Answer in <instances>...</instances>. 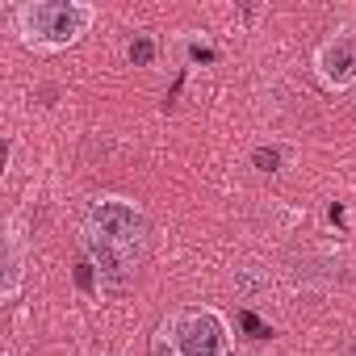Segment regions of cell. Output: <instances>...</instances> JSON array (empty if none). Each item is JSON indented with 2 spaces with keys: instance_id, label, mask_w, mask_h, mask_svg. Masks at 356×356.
Instances as JSON below:
<instances>
[{
  "instance_id": "obj_1",
  "label": "cell",
  "mask_w": 356,
  "mask_h": 356,
  "mask_svg": "<svg viewBox=\"0 0 356 356\" xmlns=\"http://www.w3.org/2000/svg\"><path fill=\"white\" fill-rule=\"evenodd\" d=\"M147 243H151V227L138 202L130 197L88 202L80 218V248H84V260H92L97 268L101 293H122L138 277L147 260Z\"/></svg>"
},
{
  "instance_id": "obj_2",
  "label": "cell",
  "mask_w": 356,
  "mask_h": 356,
  "mask_svg": "<svg viewBox=\"0 0 356 356\" xmlns=\"http://www.w3.org/2000/svg\"><path fill=\"white\" fill-rule=\"evenodd\" d=\"M92 22H97V9L84 5V0H26V5L13 9L17 42L38 55H59L80 47Z\"/></svg>"
},
{
  "instance_id": "obj_3",
  "label": "cell",
  "mask_w": 356,
  "mask_h": 356,
  "mask_svg": "<svg viewBox=\"0 0 356 356\" xmlns=\"http://www.w3.org/2000/svg\"><path fill=\"white\" fill-rule=\"evenodd\" d=\"M231 327L214 306H185L159 323L155 356H231Z\"/></svg>"
},
{
  "instance_id": "obj_4",
  "label": "cell",
  "mask_w": 356,
  "mask_h": 356,
  "mask_svg": "<svg viewBox=\"0 0 356 356\" xmlns=\"http://www.w3.org/2000/svg\"><path fill=\"white\" fill-rule=\"evenodd\" d=\"M314 76L327 92H348L356 88V34L339 30L318 42L314 51Z\"/></svg>"
},
{
  "instance_id": "obj_5",
  "label": "cell",
  "mask_w": 356,
  "mask_h": 356,
  "mask_svg": "<svg viewBox=\"0 0 356 356\" xmlns=\"http://www.w3.org/2000/svg\"><path fill=\"white\" fill-rule=\"evenodd\" d=\"M26 281V239L17 231V222L5 227V273H0V302H13L22 293Z\"/></svg>"
},
{
  "instance_id": "obj_6",
  "label": "cell",
  "mask_w": 356,
  "mask_h": 356,
  "mask_svg": "<svg viewBox=\"0 0 356 356\" xmlns=\"http://www.w3.org/2000/svg\"><path fill=\"white\" fill-rule=\"evenodd\" d=\"M126 59H130L134 67H147V63L155 59V42H151L147 34H134V38L126 42Z\"/></svg>"
},
{
  "instance_id": "obj_7",
  "label": "cell",
  "mask_w": 356,
  "mask_h": 356,
  "mask_svg": "<svg viewBox=\"0 0 356 356\" xmlns=\"http://www.w3.org/2000/svg\"><path fill=\"white\" fill-rule=\"evenodd\" d=\"M252 159H256V163H260L264 172H277V163H281V155H277V151H256Z\"/></svg>"
},
{
  "instance_id": "obj_8",
  "label": "cell",
  "mask_w": 356,
  "mask_h": 356,
  "mask_svg": "<svg viewBox=\"0 0 356 356\" xmlns=\"http://www.w3.org/2000/svg\"><path fill=\"white\" fill-rule=\"evenodd\" d=\"M339 356H356V339H352V343H348V348H343Z\"/></svg>"
}]
</instances>
